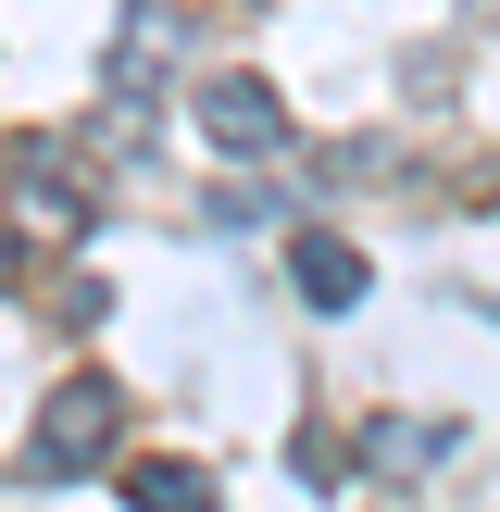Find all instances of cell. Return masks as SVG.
Returning <instances> with one entry per match:
<instances>
[{"mask_svg":"<svg viewBox=\"0 0 500 512\" xmlns=\"http://www.w3.org/2000/svg\"><path fill=\"white\" fill-rule=\"evenodd\" d=\"M200 138H213L225 163H263V150L288 138V113H275L263 75H213V88H200Z\"/></svg>","mask_w":500,"mask_h":512,"instance_id":"2","label":"cell"},{"mask_svg":"<svg viewBox=\"0 0 500 512\" xmlns=\"http://www.w3.org/2000/svg\"><path fill=\"white\" fill-rule=\"evenodd\" d=\"M113 413L125 400L100 388V375H63V388L38 400V425H25V488H75V475L113 450Z\"/></svg>","mask_w":500,"mask_h":512,"instance_id":"1","label":"cell"},{"mask_svg":"<svg viewBox=\"0 0 500 512\" xmlns=\"http://www.w3.org/2000/svg\"><path fill=\"white\" fill-rule=\"evenodd\" d=\"M125 500H138V512H213V475H200V463H138Z\"/></svg>","mask_w":500,"mask_h":512,"instance_id":"5","label":"cell"},{"mask_svg":"<svg viewBox=\"0 0 500 512\" xmlns=\"http://www.w3.org/2000/svg\"><path fill=\"white\" fill-rule=\"evenodd\" d=\"M375 463H388V475H425V463H438V450H463V425H450V413H400V425H375Z\"/></svg>","mask_w":500,"mask_h":512,"instance_id":"4","label":"cell"},{"mask_svg":"<svg viewBox=\"0 0 500 512\" xmlns=\"http://www.w3.org/2000/svg\"><path fill=\"white\" fill-rule=\"evenodd\" d=\"M288 288L313 300V313H363L375 275H363V250H350V238H300V250H288Z\"/></svg>","mask_w":500,"mask_h":512,"instance_id":"3","label":"cell"}]
</instances>
